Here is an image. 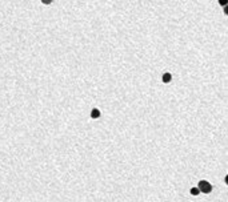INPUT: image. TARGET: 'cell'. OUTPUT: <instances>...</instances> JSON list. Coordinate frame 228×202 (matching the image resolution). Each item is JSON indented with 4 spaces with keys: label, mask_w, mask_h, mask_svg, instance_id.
<instances>
[{
    "label": "cell",
    "mask_w": 228,
    "mask_h": 202,
    "mask_svg": "<svg viewBox=\"0 0 228 202\" xmlns=\"http://www.w3.org/2000/svg\"><path fill=\"white\" fill-rule=\"evenodd\" d=\"M196 188L199 189L200 193H203V194H210V193L212 192V185L208 181H205V180H200Z\"/></svg>",
    "instance_id": "obj_1"
},
{
    "label": "cell",
    "mask_w": 228,
    "mask_h": 202,
    "mask_svg": "<svg viewBox=\"0 0 228 202\" xmlns=\"http://www.w3.org/2000/svg\"><path fill=\"white\" fill-rule=\"evenodd\" d=\"M162 81L164 82V84H168V82H171L172 81V75L169 72H166L164 75H163V77H162Z\"/></svg>",
    "instance_id": "obj_2"
},
{
    "label": "cell",
    "mask_w": 228,
    "mask_h": 202,
    "mask_svg": "<svg viewBox=\"0 0 228 202\" xmlns=\"http://www.w3.org/2000/svg\"><path fill=\"white\" fill-rule=\"evenodd\" d=\"M100 109H97V108H93L92 110H91V113H90V116H91V118H93V120H95V118H99V117H100Z\"/></svg>",
    "instance_id": "obj_3"
},
{
    "label": "cell",
    "mask_w": 228,
    "mask_h": 202,
    "mask_svg": "<svg viewBox=\"0 0 228 202\" xmlns=\"http://www.w3.org/2000/svg\"><path fill=\"white\" fill-rule=\"evenodd\" d=\"M190 193H191L192 195H199V194H200V190H199V189H197L196 186H195V188H192V189L190 190Z\"/></svg>",
    "instance_id": "obj_4"
},
{
    "label": "cell",
    "mask_w": 228,
    "mask_h": 202,
    "mask_svg": "<svg viewBox=\"0 0 228 202\" xmlns=\"http://www.w3.org/2000/svg\"><path fill=\"white\" fill-rule=\"evenodd\" d=\"M219 4H220L221 7H225V5H228V3L225 1V0H219Z\"/></svg>",
    "instance_id": "obj_5"
},
{
    "label": "cell",
    "mask_w": 228,
    "mask_h": 202,
    "mask_svg": "<svg viewBox=\"0 0 228 202\" xmlns=\"http://www.w3.org/2000/svg\"><path fill=\"white\" fill-rule=\"evenodd\" d=\"M43 4H51V0H43Z\"/></svg>",
    "instance_id": "obj_6"
},
{
    "label": "cell",
    "mask_w": 228,
    "mask_h": 202,
    "mask_svg": "<svg viewBox=\"0 0 228 202\" xmlns=\"http://www.w3.org/2000/svg\"><path fill=\"white\" fill-rule=\"evenodd\" d=\"M224 14H228V5H225V7H224Z\"/></svg>",
    "instance_id": "obj_7"
}]
</instances>
